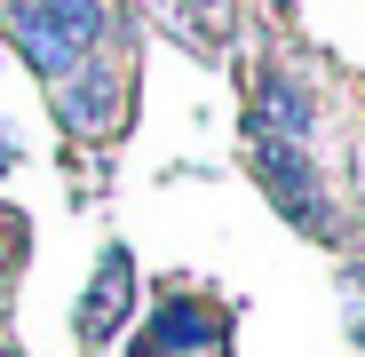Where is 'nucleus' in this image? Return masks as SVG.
<instances>
[{"label": "nucleus", "mask_w": 365, "mask_h": 357, "mask_svg": "<svg viewBox=\"0 0 365 357\" xmlns=\"http://www.w3.org/2000/svg\"><path fill=\"white\" fill-rule=\"evenodd\" d=\"M255 175L270 183L278 214H294L310 238H334V207H326V191H318V167L302 159V143H255Z\"/></svg>", "instance_id": "f03ea898"}, {"label": "nucleus", "mask_w": 365, "mask_h": 357, "mask_svg": "<svg viewBox=\"0 0 365 357\" xmlns=\"http://www.w3.org/2000/svg\"><path fill=\"white\" fill-rule=\"evenodd\" d=\"M9 32H16V56L32 72L64 80L103 32V0H9Z\"/></svg>", "instance_id": "f257e3e1"}, {"label": "nucleus", "mask_w": 365, "mask_h": 357, "mask_svg": "<svg viewBox=\"0 0 365 357\" xmlns=\"http://www.w3.org/2000/svg\"><path fill=\"white\" fill-rule=\"evenodd\" d=\"M222 341V318L207 302H167L151 318V333L135 341V357H182V349H215Z\"/></svg>", "instance_id": "20e7f679"}, {"label": "nucleus", "mask_w": 365, "mask_h": 357, "mask_svg": "<svg viewBox=\"0 0 365 357\" xmlns=\"http://www.w3.org/2000/svg\"><path fill=\"white\" fill-rule=\"evenodd\" d=\"M341 310H349V341L365 349V262L341 270Z\"/></svg>", "instance_id": "6e6552de"}, {"label": "nucleus", "mask_w": 365, "mask_h": 357, "mask_svg": "<svg viewBox=\"0 0 365 357\" xmlns=\"http://www.w3.org/2000/svg\"><path fill=\"white\" fill-rule=\"evenodd\" d=\"M247 135L255 143H302L310 135V95H302L286 72H270L262 95H255V111H247Z\"/></svg>", "instance_id": "39448f33"}, {"label": "nucleus", "mask_w": 365, "mask_h": 357, "mask_svg": "<svg viewBox=\"0 0 365 357\" xmlns=\"http://www.w3.org/2000/svg\"><path fill=\"white\" fill-rule=\"evenodd\" d=\"M9 167H16V143H9V135H0V175H9Z\"/></svg>", "instance_id": "1a4fd4ad"}, {"label": "nucleus", "mask_w": 365, "mask_h": 357, "mask_svg": "<svg viewBox=\"0 0 365 357\" xmlns=\"http://www.w3.org/2000/svg\"><path fill=\"white\" fill-rule=\"evenodd\" d=\"M128 302H135V262H128V247H103L96 286L80 302V341H111L119 326H128Z\"/></svg>", "instance_id": "7ed1b4c3"}, {"label": "nucleus", "mask_w": 365, "mask_h": 357, "mask_svg": "<svg viewBox=\"0 0 365 357\" xmlns=\"http://www.w3.org/2000/svg\"><path fill=\"white\" fill-rule=\"evenodd\" d=\"M222 9H230V0H175V16L191 24V40H207V48H222V32H230Z\"/></svg>", "instance_id": "0eeeda50"}, {"label": "nucleus", "mask_w": 365, "mask_h": 357, "mask_svg": "<svg viewBox=\"0 0 365 357\" xmlns=\"http://www.w3.org/2000/svg\"><path fill=\"white\" fill-rule=\"evenodd\" d=\"M56 111H64V128H80V135H103L111 119H119V80H111V72H80L64 95H56Z\"/></svg>", "instance_id": "423d86ee"}]
</instances>
